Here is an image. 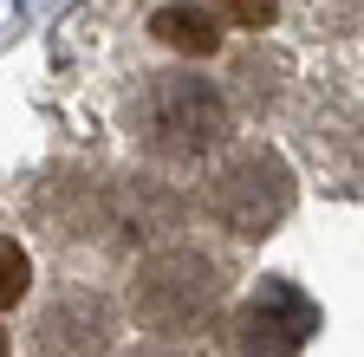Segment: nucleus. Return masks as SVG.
<instances>
[{"mask_svg": "<svg viewBox=\"0 0 364 357\" xmlns=\"http://www.w3.org/2000/svg\"><path fill=\"white\" fill-rule=\"evenodd\" d=\"M0 357H7V331H0Z\"/></svg>", "mask_w": 364, "mask_h": 357, "instance_id": "8", "label": "nucleus"}, {"mask_svg": "<svg viewBox=\"0 0 364 357\" xmlns=\"http://www.w3.org/2000/svg\"><path fill=\"white\" fill-rule=\"evenodd\" d=\"M105 338H111V312L98 292L72 286L39 312V351L46 357H105Z\"/></svg>", "mask_w": 364, "mask_h": 357, "instance_id": "4", "label": "nucleus"}, {"mask_svg": "<svg viewBox=\"0 0 364 357\" xmlns=\"http://www.w3.org/2000/svg\"><path fill=\"white\" fill-rule=\"evenodd\" d=\"M208 208H215L221 228H235V234H273L287 221V208H293V175H287L280 156L247 150L208 182Z\"/></svg>", "mask_w": 364, "mask_h": 357, "instance_id": "3", "label": "nucleus"}, {"mask_svg": "<svg viewBox=\"0 0 364 357\" xmlns=\"http://www.w3.org/2000/svg\"><path fill=\"white\" fill-rule=\"evenodd\" d=\"M150 33L163 39L169 53H189V59H208V53L221 46V20H215L208 7H196V0H176V7H163V13L150 20Z\"/></svg>", "mask_w": 364, "mask_h": 357, "instance_id": "5", "label": "nucleus"}, {"mask_svg": "<svg viewBox=\"0 0 364 357\" xmlns=\"http://www.w3.org/2000/svg\"><path fill=\"white\" fill-rule=\"evenodd\" d=\"M215 299H221V280L196 247H163L130 273V312L150 331H182V325L208 319Z\"/></svg>", "mask_w": 364, "mask_h": 357, "instance_id": "2", "label": "nucleus"}, {"mask_svg": "<svg viewBox=\"0 0 364 357\" xmlns=\"http://www.w3.org/2000/svg\"><path fill=\"white\" fill-rule=\"evenodd\" d=\"M26 286H33V260H26V247L0 234V312L20 305V299H26Z\"/></svg>", "mask_w": 364, "mask_h": 357, "instance_id": "6", "label": "nucleus"}, {"mask_svg": "<svg viewBox=\"0 0 364 357\" xmlns=\"http://www.w3.org/2000/svg\"><path fill=\"white\" fill-rule=\"evenodd\" d=\"M221 26H241V33H260V26H273L280 20V0H215L208 7Z\"/></svg>", "mask_w": 364, "mask_h": 357, "instance_id": "7", "label": "nucleus"}, {"mask_svg": "<svg viewBox=\"0 0 364 357\" xmlns=\"http://www.w3.org/2000/svg\"><path fill=\"white\" fill-rule=\"evenodd\" d=\"M136 137L156 156H176V163L208 156L228 137V98L215 92V78L163 72V78H150L144 104H136Z\"/></svg>", "mask_w": 364, "mask_h": 357, "instance_id": "1", "label": "nucleus"}]
</instances>
